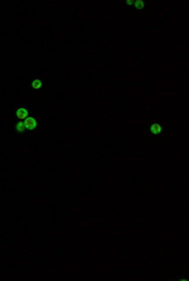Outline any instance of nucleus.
Returning a JSON list of instances; mask_svg holds the SVG:
<instances>
[{
	"label": "nucleus",
	"instance_id": "f257e3e1",
	"mask_svg": "<svg viewBox=\"0 0 189 281\" xmlns=\"http://www.w3.org/2000/svg\"><path fill=\"white\" fill-rule=\"evenodd\" d=\"M24 124H25V126H27V130H33L37 127V120L34 117H29V116H28L25 119V121H24Z\"/></svg>",
	"mask_w": 189,
	"mask_h": 281
},
{
	"label": "nucleus",
	"instance_id": "f03ea898",
	"mask_svg": "<svg viewBox=\"0 0 189 281\" xmlns=\"http://www.w3.org/2000/svg\"><path fill=\"white\" fill-rule=\"evenodd\" d=\"M17 117L20 120H25L27 117H28V110L27 108H24V107H20V108H18L17 110Z\"/></svg>",
	"mask_w": 189,
	"mask_h": 281
},
{
	"label": "nucleus",
	"instance_id": "7ed1b4c3",
	"mask_svg": "<svg viewBox=\"0 0 189 281\" xmlns=\"http://www.w3.org/2000/svg\"><path fill=\"white\" fill-rule=\"evenodd\" d=\"M150 131H151V134H154V135H158V134H160L162 132V125L160 124H152L151 125V127H150Z\"/></svg>",
	"mask_w": 189,
	"mask_h": 281
},
{
	"label": "nucleus",
	"instance_id": "20e7f679",
	"mask_svg": "<svg viewBox=\"0 0 189 281\" xmlns=\"http://www.w3.org/2000/svg\"><path fill=\"white\" fill-rule=\"evenodd\" d=\"M15 129H17V131L18 132H25V130H27V126H25V124H24V121H19L17 125H15Z\"/></svg>",
	"mask_w": 189,
	"mask_h": 281
},
{
	"label": "nucleus",
	"instance_id": "39448f33",
	"mask_svg": "<svg viewBox=\"0 0 189 281\" xmlns=\"http://www.w3.org/2000/svg\"><path fill=\"white\" fill-rule=\"evenodd\" d=\"M32 87H33L34 90H39V88L42 87V81L41 79H34V81L32 82Z\"/></svg>",
	"mask_w": 189,
	"mask_h": 281
},
{
	"label": "nucleus",
	"instance_id": "423d86ee",
	"mask_svg": "<svg viewBox=\"0 0 189 281\" xmlns=\"http://www.w3.org/2000/svg\"><path fill=\"white\" fill-rule=\"evenodd\" d=\"M144 5H145V3H144L143 0H138V1H135V6L138 8V9H141V8H144Z\"/></svg>",
	"mask_w": 189,
	"mask_h": 281
},
{
	"label": "nucleus",
	"instance_id": "0eeeda50",
	"mask_svg": "<svg viewBox=\"0 0 189 281\" xmlns=\"http://www.w3.org/2000/svg\"><path fill=\"white\" fill-rule=\"evenodd\" d=\"M126 4L127 5H135V0H127Z\"/></svg>",
	"mask_w": 189,
	"mask_h": 281
}]
</instances>
